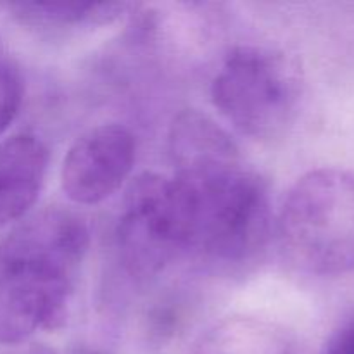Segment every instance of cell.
Returning <instances> with one entry per match:
<instances>
[{
    "instance_id": "11",
    "label": "cell",
    "mask_w": 354,
    "mask_h": 354,
    "mask_svg": "<svg viewBox=\"0 0 354 354\" xmlns=\"http://www.w3.org/2000/svg\"><path fill=\"white\" fill-rule=\"evenodd\" d=\"M322 354H354V315L332 332Z\"/></svg>"
},
{
    "instance_id": "2",
    "label": "cell",
    "mask_w": 354,
    "mask_h": 354,
    "mask_svg": "<svg viewBox=\"0 0 354 354\" xmlns=\"http://www.w3.org/2000/svg\"><path fill=\"white\" fill-rule=\"evenodd\" d=\"M189 221L190 251L242 263L265 244L272 225L265 180L244 165L239 147L175 165Z\"/></svg>"
},
{
    "instance_id": "9",
    "label": "cell",
    "mask_w": 354,
    "mask_h": 354,
    "mask_svg": "<svg viewBox=\"0 0 354 354\" xmlns=\"http://www.w3.org/2000/svg\"><path fill=\"white\" fill-rule=\"evenodd\" d=\"M14 19L30 30L59 35L106 26L133 9L124 2H23L9 6Z\"/></svg>"
},
{
    "instance_id": "12",
    "label": "cell",
    "mask_w": 354,
    "mask_h": 354,
    "mask_svg": "<svg viewBox=\"0 0 354 354\" xmlns=\"http://www.w3.org/2000/svg\"><path fill=\"white\" fill-rule=\"evenodd\" d=\"M7 354H57V353H55L54 349L47 348V346L31 344V346H24V348H19V349H14V351Z\"/></svg>"
},
{
    "instance_id": "1",
    "label": "cell",
    "mask_w": 354,
    "mask_h": 354,
    "mask_svg": "<svg viewBox=\"0 0 354 354\" xmlns=\"http://www.w3.org/2000/svg\"><path fill=\"white\" fill-rule=\"evenodd\" d=\"M88 244L85 221L59 207L10 230L0 244V344H21L64 324Z\"/></svg>"
},
{
    "instance_id": "10",
    "label": "cell",
    "mask_w": 354,
    "mask_h": 354,
    "mask_svg": "<svg viewBox=\"0 0 354 354\" xmlns=\"http://www.w3.org/2000/svg\"><path fill=\"white\" fill-rule=\"evenodd\" d=\"M23 100V82L19 71L0 47V135L7 130Z\"/></svg>"
},
{
    "instance_id": "3",
    "label": "cell",
    "mask_w": 354,
    "mask_h": 354,
    "mask_svg": "<svg viewBox=\"0 0 354 354\" xmlns=\"http://www.w3.org/2000/svg\"><path fill=\"white\" fill-rule=\"evenodd\" d=\"M283 256L318 277L354 270V173L320 168L301 176L277 221Z\"/></svg>"
},
{
    "instance_id": "4",
    "label": "cell",
    "mask_w": 354,
    "mask_h": 354,
    "mask_svg": "<svg viewBox=\"0 0 354 354\" xmlns=\"http://www.w3.org/2000/svg\"><path fill=\"white\" fill-rule=\"evenodd\" d=\"M301 90L299 62L265 45L232 48L211 83L214 107L241 133L256 140L283 133L296 114Z\"/></svg>"
},
{
    "instance_id": "8",
    "label": "cell",
    "mask_w": 354,
    "mask_h": 354,
    "mask_svg": "<svg viewBox=\"0 0 354 354\" xmlns=\"http://www.w3.org/2000/svg\"><path fill=\"white\" fill-rule=\"evenodd\" d=\"M189 354H301L292 335L259 318L234 317L216 324Z\"/></svg>"
},
{
    "instance_id": "7",
    "label": "cell",
    "mask_w": 354,
    "mask_h": 354,
    "mask_svg": "<svg viewBox=\"0 0 354 354\" xmlns=\"http://www.w3.org/2000/svg\"><path fill=\"white\" fill-rule=\"evenodd\" d=\"M48 151L33 133L0 142V228L26 216L47 175Z\"/></svg>"
},
{
    "instance_id": "5",
    "label": "cell",
    "mask_w": 354,
    "mask_h": 354,
    "mask_svg": "<svg viewBox=\"0 0 354 354\" xmlns=\"http://www.w3.org/2000/svg\"><path fill=\"white\" fill-rule=\"evenodd\" d=\"M120 259L135 277H154L190 251L189 221L173 176L144 173L127 189L116 228Z\"/></svg>"
},
{
    "instance_id": "6",
    "label": "cell",
    "mask_w": 354,
    "mask_h": 354,
    "mask_svg": "<svg viewBox=\"0 0 354 354\" xmlns=\"http://www.w3.org/2000/svg\"><path fill=\"white\" fill-rule=\"evenodd\" d=\"M137 158L133 133L121 124H99L69 147L61 169L62 190L73 203L92 206L121 189Z\"/></svg>"
}]
</instances>
